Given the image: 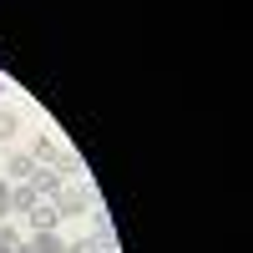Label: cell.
<instances>
[{"label":"cell","mask_w":253,"mask_h":253,"mask_svg":"<svg viewBox=\"0 0 253 253\" xmlns=\"http://www.w3.org/2000/svg\"><path fill=\"white\" fill-rule=\"evenodd\" d=\"M0 253H20V233L10 223H0Z\"/></svg>","instance_id":"9"},{"label":"cell","mask_w":253,"mask_h":253,"mask_svg":"<svg viewBox=\"0 0 253 253\" xmlns=\"http://www.w3.org/2000/svg\"><path fill=\"white\" fill-rule=\"evenodd\" d=\"M91 243H96V253H122V248H117V228L107 223V213H96V233H91Z\"/></svg>","instance_id":"5"},{"label":"cell","mask_w":253,"mask_h":253,"mask_svg":"<svg viewBox=\"0 0 253 253\" xmlns=\"http://www.w3.org/2000/svg\"><path fill=\"white\" fill-rule=\"evenodd\" d=\"M66 253H96V243H91V238H71Z\"/></svg>","instance_id":"11"},{"label":"cell","mask_w":253,"mask_h":253,"mask_svg":"<svg viewBox=\"0 0 253 253\" xmlns=\"http://www.w3.org/2000/svg\"><path fill=\"white\" fill-rule=\"evenodd\" d=\"M0 218H10V177H0Z\"/></svg>","instance_id":"10"},{"label":"cell","mask_w":253,"mask_h":253,"mask_svg":"<svg viewBox=\"0 0 253 253\" xmlns=\"http://www.w3.org/2000/svg\"><path fill=\"white\" fill-rule=\"evenodd\" d=\"M15 132H20V112L15 107H0V142H10Z\"/></svg>","instance_id":"8"},{"label":"cell","mask_w":253,"mask_h":253,"mask_svg":"<svg viewBox=\"0 0 253 253\" xmlns=\"http://www.w3.org/2000/svg\"><path fill=\"white\" fill-rule=\"evenodd\" d=\"M0 96H5V81H0Z\"/></svg>","instance_id":"12"},{"label":"cell","mask_w":253,"mask_h":253,"mask_svg":"<svg viewBox=\"0 0 253 253\" xmlns=\"http://www.w3.org/2000/svg\"><path fill=\"white\" fill-rule=\"evenodd\" d=\"M91 203H96V198H91V182H81V177H76V182H61V193L51 198V208H56L61 218H76V213H91Z\"/></svg>","instance_id":"1"},{"label":"cell","mask_w":253,"mask_h":253,"mask_svg":"<svg viewBox=\"0 0 253 253\" xmlns=\"http://www.w3.org/2000/svg\"><path fill=\"white\" fill-rule=\"evenodd\" d=\"M36 208V187L31 182H10V213H31Z\"/></svg>","instance_id":"7"},{"label":"cell","mask_w":253,"mask_h":253,"mask_svg":"<svg viewBox=\"0 0 253 253\" xmlns=\"http://www.w3.org/2000/svg\"><path fill=\"white\" fill-rule=\"evenodd\" d=\"M26 182L36 187V198H56V193H61V182H66V177H61V172H51V167H41V162H36V172H31Z\"/></svg>","instance_id":"3"},{"label":"cell","mask_w":253,"mask_h":253,"mask_svg":"<svg viewBox=\"0 0 253 253\" xmlns=\"http://www.w3.org/2000/svg\"><path fill=\"white\" fill-rule=\"evenodd\" d=\"M31 172H36V157H31V152H10V157H5V177H10V182H26Z\"/></svg>","instance_id":"4"},{"label":"cell","mask_w":253,"mask_h":253,"mask_svg":"<svg viewBox=\"0 0 253 253\" xmlns=\"http://www.w3.org/2000/svg\"><path fill=\"white\" fill-rule=\"evenodd\" d=\"M26 218H31V233H46V228H56V223H61V213H56L51 203H36Z\"/></svg>","instance_id":"6"},{"label":"cell","mask_w":253,"mask_h":253,"mask_svg":"<svg viewBox=\"0 0 253 253\" xmlns=\"http://www.w3.org/2000/svg\"><path fill=\"white\" fill-rule=\"evenodd\" d=\"M20 253H66V238H61L56 228H46V233H31V238H20Z\"/></svg>","instance_id":"2"}]
</instances>
